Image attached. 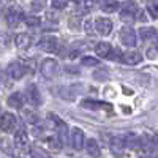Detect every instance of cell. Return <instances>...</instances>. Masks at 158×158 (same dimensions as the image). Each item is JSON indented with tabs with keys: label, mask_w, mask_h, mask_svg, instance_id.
Returning a JSON list of instances; mask_svg holds the SVG:
<instances>
[{
	"label": "cell",
	"mask_w": 158,
	"mask_h": 158,
	"mask_svg": "<svg viewBox=\"0 0 158 158\" xmlns=\"http://www.w3.org/2000/svg\"><path fill=\"white\" fill-rule=\"evenodd\" d=\"M136 13H138V5L136 2H127L122 10H120V19L125 21V22H133L135 18H136Z\"/></svg>",
	"instance_id": "1"
},
{
	"label": "cell",
	"mask_w": 158,
	"mask_h": 158,
	"mask_svg": "<svg viewBox=\"0 0 158 158\" xmlns=\"http://www.w3.org/2000/svg\"><path fill=\"white\" fill-rule=\"evenodd\" d=\"M57 71H59V65H57V62L54 59L43 60V63H41V74L46 79H54Z\"/></svg>",
	"instance_id": "2"
},
{
	"label": "cell",
	"mask_w": 158,
	"mask_h": 158,
	"mask_svg": "<svg viewBox=\"0 0 158 158\" xmlns=\"http://www.w3.org/2000/svg\"><path fill=\"white\" fill-rule=\"evenodd\" d=\"M118 38H120L122 44L128 46V48H135L138 40H136V32L131 29V27H123L120 30V35H118Z\"/></svg>",
	"instance_id": "3"
},
{
	"label": "cell",
	"mask_w": 158,
	"mask_h": 158,
	"mask_svg": "<svg viewBox=\"0 0 158 158\" xmlns=\"http://www.w3.org/2000/svg\"><path fill=\"white\" fill-rule=\"evenodd\" d=\"M22 19H24V13H22L21 8H16V6L8 8V11H6V22H8L10 27L18 25Z\"/></svg>",
	"instance_id": "4"
},
{
	"label": "cell",
	"mask_w": 158,
	"mask_h": 158,
	"mask_svg": "<svg viewBox=\"0 0 158 158\" xmlns=\"http://www.w3.org/2000/svg\"><path fill=\"white\" fill-rule=\"evenodd\" d=\"M38 49H41V51H46V52H56L57 51V38L56 36H43L41 40L38 41Z\"/></svg>",
	"instance_id": "5"
},
{
	"label": "cell",
	"mask_w": 158,
	"mask_h": 158,
	"mask_svg": "<svg viewBox=\"0 0 158 158\" xmlns=\"http://www.w3.org/2000/svg\"><path fill=\"white\" fill-rule=\"evenodd\" d=\"M112 27H114V24H112V21L111 19H108V18H98L97 21H95V29H97V32L98 33H101V35H109L111 32H112Z\"/></svg>",
	"instance_id": "6"
},
{
	"label": "cell",
	"mask_w": 158,
	"mask_h": 158,
	"mask_svg": "<svg viewBox=\"0 0 158 158\" xmlns=\"http://www.w3.org/2000/svg\"><path fill=\"white\" fill-rule=\"evenodd\" d=\"M0 128H2V131H5V133L13 131L16 128V117L11 112H5L2 115V118H0Z\"/></svg>",
	"instance_id": "7"
},
{
	"label": "cell",
	"mask_w": 158,
	"mask_h": 158,
	"mask_svg": "<svg viewBox=\"0 0 158 158\" xmlns=\"http://www.w3.org/2000/svg\"><path fill=\"white\" fill-rule=\"evenodd\" d=\"M81 106L85 108V109H94V111H100V109L112 111V104L111 103H103V101H95V100H84L81 103Z\"/></svg>",
	"instance_id": "8"
},
{
	"label": "cell",
	"mask_w": 158,
	"mask_h": 158,
	"mask_svg": "<svg viewBox=\"0 0 158 158\" xmlns=\"http://www.w3.org/2000/svg\"><path fill=\"white\" fill-rule=\"evenodd\" d=\"M29 71V68L27 67H24V65H21V63H11L10 67H8V74L13 77V79H21V77H24V74Z\"/></svg>",
	"instance_id": "9"
},
{
	"label": "cell",
	"mask_w": 158,
	"mask_h": 158,
	"mask_svg": "<svg viewBox=\"0 0 158 158\" xmlns=\"http://www.w3.org/2000/svg\"><path fill=\"white\" fill-rule=\"evenodd\" d=\"M97 56L103 57V59H112L114 57V48L109 43H98L95 48Z\"/></svg>",
	"instance_id": "10"
},
{
	"label": "cell",
	"mask_w": 158,
	"mask_h": 158,
	"mask_svg": "<svg viewBox=\"0 0 158 158\" xmlns=\"http://www.w3.org/2000/svg\"><path fill=\"white\" fill-rule=\"evenodd\" d=\"M84 133H82V130H79V128H73L71 131V146L79 150V149H82L84 147Z\"/></svg>",
	"instance_id": "11"
},
{
	"label": "cell",
	"mask_w": 158,
	"mask_h": 158,
	"mask_svg": "<svg viewBox=\"0 0 158 158\" xmlns=\"http://www.w3.org/2000/svg\"><path fill=\"white\" fill-rule=\"evenodd\" d=\"M27 98H29V103L33 104V106H40L41 104V95H40L35 84H30L27 87Z\"/></svg>",
	"instance_id": "12"
},
{
	"label": "cell",
	"mask_w": 158,
	"mask_h": 158,
	"mask_svg": "<svg viewBox=\"0 0 158 158\" xmlns=\"http://www.w3.org/2000/svg\"><path fill=\"white\" fill-rule=\"evenodd\" d=\"M120 60L127 65H138V63H141L142 56L138 51H130V52H125V54L120 57Z\"/></svg>",
	"instance_id": "13"
},
{
	"label": "cell",
	"mask_w": 158,
	"mask_h": 158,
	"mask_svg": "<svg viewBox=\"0 0 158 158\" xmlns=\"http://www.w3.org/2000/svg\"><path fill=\"white\" fill-rule=\"evenodd\" d=\"M15 43H16L18 49L25 51V49H29V48H30V44H32V38H30L29 33H19V35H16V38H15Z\"/></svg>",
	"instance_id": "14"
},
{
	"label": "cell",
	"mask_w": 158,
	"mask_h": 158,
	"mask_svg": "<svg viewBox=\"0 0 158 158\" xmlns=\"http://www.w3.org/2000/svg\"><path fill=\"white\" fill-rule=\"evenodd\" d=\"M125 146V139L123 138H114L111 141V150L114 152V155L117 158H122L123 153H122V147Z\"/></svg>",
	"instance_id": "15"
},
{
	"label": "cell",
	"mask_w": 158,
	"mask_h": 158,
	"mask_svg": "<svg viewBox=\"0 0 158 158\" xmlns=\"http://www.w3.org/2000/svg\"><path fill=\"white\" fill-rule=\"evenodd\" d=\"M85 150L90 156H94V158H98L101 155V150H100V146L97 144L95 139H87L85 142Z\"/></svg>",
	"instance_id": "16"
},
{
	"label": "cell",
	"mask_w": 158,
	"mask_h": 158,
	"mask_svg": "<svg viewBox=\"0 0 158 158\" xmlns=\"http://www.w3.org/2000/svg\"><path fill=\"white\" fill-rule=\"evenodd\" d=\"M27 142H29V136L25 133V130H18L16 135H15V146L22 149V147L27 146Z\"/></svg>",
	"instance_id": "17"
},
{
	"label": "cell",
	"mask_w": 158,
	"mask_h": 158,
	"mask_svg": "<svg viewBox=\"0 0 158 158\" xmlns=\"http://www.w3.org/2000/svg\"><path fill=\"white\" fill-rule=\"evenodd\" d=\"M22 104H24V98H22V95L19 94V92L13 94V95L8 98V106L15 108V109H21V108H22Z\"/></svg>",
	"instance_id": "18"
},
{
	"label": "cell",
	"mask_w": 158,
	"mask_h": 158,
	"mask_svg": "<svg viewBox=\"0 0 158 158\" xmlns=\"http://www.w3.org/2000/svg\"><path fill=\"white\" fill-rule=\"evenodd\" d=\"M123 139H125V146L130 147V149H141V146H142V141L135 135H128Z\"/></svg>",
	"instance_id": "19"
},
{
	"label": "cell",
	"mask_w": 158,
	"mask_h": 158,
	"mask_svg": "<svg viewBox=\"0 0 158 158\" xmlns=\"http://www.w3.org/2000/svg\"><path fill=\"white\" fill-rule=\"evenodd\" d=\"M101 10L104 13H114L115 10H118V2L117 0H103L101 2Z\"/></svg>",
	"instance_id": "20"
},
{
	"label": "cell",
	"mask_w": 158,
	"mask_h": 158,
	"mask_svg": "<svg viewBox=\"0 0 158 158\" xmlns=\"http://www.w3.org/2000/svg\"><path fill=\"white\" fill-rule=\"evenodd\" d=\"M156 35V30L153 29V27H142L141 30H139V36H141V40H152L153 36Z\"/></svg>",
	"instance_id": "21"
},
{
	"label": "cell",
	"mask_w": 158,
	"mask_h": 158,
	"mask_svg": "<svg viewBox=\"0 0 158 158\" xmlns=\"http://www.w3.org/2000/svg\"><path fill=\"white\" fill-rule=\"evenodd\" d=\"M147 11L152 15V18L158 19V0H147Z\"/></svg>",
	"instance_id": "22"
},
{
	"label": "cell",
	"mask_w": 158,
	"mask_h": 158,
	"mask_svg": "<svg viewBox=\"0 0 158 158\" xmlns=\"http://www.w3.org/2000/svg\"><path fill=\"white\" fill-rule=\"evenodd\" d=\"M30 155H32V158H51L46 150L38 149V147H33V149L30 150Z\"/></svg>",
	"instance_id": "23"
},
{
	"label": "cell",
	"mask_w": 158,
	"mask_h": 158,
	"mask_svg": "<svg viewBox=\"0 0 158 158\" xmlns=\"http://www.w3.org/2000/svg\"><path fill=\"white\" fill-rule=\"evenodd\" d=\"M48 146L52 149V150H60L62 149V142H60V138H48Z\"/></svg>",
	"instance_id": "24"
},
{
	"label": "cell",
	"mask_w": 158,
	"mask_h": 158,
	"mask_svg": "<svg viewBox=\"0 0 158 158\" xmlns=\"http://www.w3.org/2000/svg\"><path fill=\"white\" fill-rule=\"evenodd\" d=\"M97 6V0H84V3H82V11L84 13H89L92 11Z\"/></svg>",
	"instance_id": "25"
},
{
	"label": "cell",
	"mask_w": 158,
	"mask_h": 158,
	"mask_svg": "<svg viewBox=\"0 0 158 158\" xmlns=\"http://www.w3.org/2000/svg\"><path fill=\"white\" fill-rule=\"evenodd\" d=\"M46 2H48V0H33V2H32V10H33V11H41V10H44Z\"/></svg>",
	"instance_id": "26"
},
{
	"label": "cell",
	"mask_w": 158,
	"mask_h": 158,
	"mask_svg": "<svg viewBox=\"0 0 158 158\" xmlns=\"http://www.w3.org/2000/svg\"><path fill=\"white\" fill-rule=\"evenodd\" d=\"M10 46V36L6 33H2L0 32V51L2 49H6Z\"/></svg>",
	"instance_id": "27"
},
{
	"label": "cell",
	"mask_w": 158,
	"mask_h": 158,
	"mask_svg": "<svg viewBox=\"0 0 158 158\" xmlns=\"http://www.w3.org/2000/svg\"><path fill=\"white\" fill-rule=\"evenodd\" d=\"M52 8L54 10H63V8H67L68 5V0H52Z\"/></svg>",
	"instance_id": "28"
},
{
	"label": "cell",
	"mask_w": 158,
	"mask_h": 158,
	"mask_svg": "<svg viewBox=\"0 0 158 158\" xmlns=\"http://www.w3.org/2000/svg\"><path fill=\"white\" fill-rule=\"evenodd\" d=\"M24 21H25V24H27L29 27H38L40 25V19L36 16H27Z\"/></svg>",
	"instance_id": "29"
},
{
	"label": "cell",
	"mask_w": 158,
	"mask_h": 158,
	"mask_svg": "<svg viewBox=\"0 0 158 158\" xmlns=\"http://www.w3.org/2000/svg\"><path fill=\"white\" fill-rule=\"evenodd\" d=\"M82 65H87V67H97V65H100V62L95 57H82Z\"/></svg>",
	"instance_id": "30"
},
{
	"label": "cell",
	"mask_w": 158,
	"mask_h": 158,
	"mask_svg": "<svg viewBox=\"0 0 158 158\" xmlns=\"http://www.w3.org/2000/svg\"><path fill=\"white\" fill-rule=\"evenodd\" d=\"M84 30H85L89 35H94V33H95V30L92 29V21H85V22H84Z\"/></svg>",
	"instance_id": "31"
},
{
	"label": "cell",
	"mask_w": 158,
	"mask_h": 158,
	"mask_svg": "<svg viewBox=\"0 0 158 158\" xmlns=\"http://www.w3.org/2000/svg\"><path fill=\"white\" fill-rule=\"evenodd\" d=\"M35 114H27V118H29V120L30 122H36V117H33Z\"/></svg>",
	"instance_id": "32"
},
{
	"label": "cell",
	"mask_w": 158,
	"mask_h": 158,
	"mask_svg": "<svg viewBox=\"0 0 158 158\" xmlns=\"http://www.w3.org/2000/svg\"><path fill=\"white\" fill-rule=\"evenodd\" d=\"M141 158H150V156H149V155H142Z\"/></svg>",
	"instance_id": "33"
},
{
	"label": "cell",
	"mask_w": 158,
	"mask_h": 158,
	"mask_svg": "<svg viewBox=\"0 0 158 158\" xmlns=\"http://www.w3.org/2000/svg\"><path fill=\"white\" fill-rule=\"evenodd\" d=\"M10 2H11V0H10Z\"/></svg>",
	"instance_id": "34"
}]
</instances>
